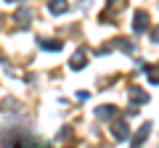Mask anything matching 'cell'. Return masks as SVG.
I'll return each instance as SVG.
<instances>
[{"mask_svg": "<svg viewBox=\"0 0 159 148\" xmlns=\"http://www.w3.org/2000/svg\"><path fill=\"white\" fill-rule=\"evenodd\" d=\"M114 137H117V140H125V137H127V127L122 124V122L114 124Z\"/></svg>", "mask_w": 159, "mask_h": 148, "instance_id": "6da1fadb", "label": "cell"}, {"mask_svg": "<svg viewBox=\"0 0 159 148\" xmlns=\"http://www.w3.org/2000/svg\"><path fill=\"white\" fill-rule=\"evenodd\" d=\"M48 8H51L53 13H64V11H66V3H64V0H51V6H48Z\"/></svg>", "mask_w": 159, "mask_h": 148, "instance_id": "7a4b0ae2", "label": "cell"}, {"mask_svg": "<svg viewBox=\"0 0 159 148\" xmlns=\"http://www.w3.org/2000/svg\"><path fill=\"white\" fill-rule=\"evenodd\" d=\"M146 29V13H138L135 16V32H143Z\"/></svg>", "mask_w": 159, "mask_h": 148, "instance_id": "3957f363", "label": "cell"}, {"mask_svg": "<svg viewBox=\"0 0 159 148\" xmlns=\"http://www.w3.org/2000/svg\"><path fill=\"white\" fill-rule=\"evenodd\" d=\"M40 45L45 48V50H58V48H61V42H48V40H43Z\"/></svg>", "mask_w": 159, "mask_h": 148, "instance_id": "277c9868", "label": "cell"}, {"mask_svg": "<svg viewBox=\"0 0 159 148\" xmlns=\"http://www.w3.org/2000/svg\"><path fill=\"white\" fill-rule=\"evenodd\" d=\"M96 114H98V116H111V114H114V108H111V106H103V108H98Z\"/></svg>", "mask_w": 159, "mask_h": 148, "instance_id": "5b68a950", "label": "cell"}, {"mask_svg": "<svg viewBox=\"0 0 159 148\" xmlns=\"http://www.w3.org/2000/svg\"><path fill=\"white\" fill-rule=\"evenodd\" d=\"M157 40H159V29H157Z\"/></svg>", "mask_w": 159, "mask_h": 148, "instance_id": "8992f818", "label": "cell"}]
</instances>
